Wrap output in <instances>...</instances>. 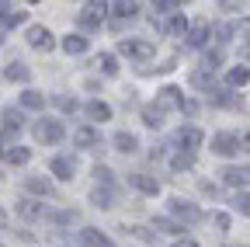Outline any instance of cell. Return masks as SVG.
<instances>
[{
	"label": "cell",
	"instance_id": "1",
	"mask_svg": "<svg viewBox=\"0 0 250 247\" xmlns=\"http://www.w3.org/2000/svg\"><path fill=\"white\" fill-rule=\"evenodd\" d=\"M31 136L39 143H45V146H56V143L66 139V126H62L59 118H52V115H42V118L31 122Z\"/></svg>",
	"mask_w": 250,
	"mask_h": 247
},
{
	"label": "cell",
	"instance_id": "8",
	"mask_svg": "<svg viewBox=\"0 0 250 247\" xmlns=\"http://www.w3.org/2000/svg\"><path fill=\"white\" fill-rule=\"evenodd\" d=\"M24 42L31 45V49H56V35L49 32L45 24H28V32H24Z\"/></svg>",
	"mask_w": 250,
	"mask_h": 247
},
{
	"label": "cell",
	"instance_id": "43",
	"mask_svg": "<svg viewBox=\"0 0 250 247\" xmlns=\"http://www.w3.org/2000/svg\"><path fill=\"white\" fill-rule=\"evenodd\" d=\"M181 115H188V118H195V115H198V105H195L191 98H184V105H181Z\"/></svg>",
	"mask_w": 250,
	"mask_h": 247
},
{
	"label": "cell",
	"instance_id": "37",
	"mask_svg": "<svg viewBox=\"0 0 250 247\" xmlns=\"http://www.w3.org/2000/svg\"><path fill=\"white\" fill-rule=\"evenodd\" d=\"M184 4V0H153L156 7V18H167V14H177V7Z\"/></svg>",
	"mask_w": 250,
	"mask_h": 247
},
{
	"label": "cell",
	"instance_id": "30",
	"mask_svg": "<svg viewBox=\"0 0 250 247\" xmlns=\"http://www.w3.org/2000/svg\"><path fill=\"white\" fill-rule=\"evenodd\" d=\"M4 160L14 164V167H24V164L31 160V150H28V146H7V150H4Z\"/></svg>",
	"mask_w": 250,
	"mask_h": 247
},
{
	"label": "cell",
	"instance_id": "33",
	"mask_svg": "<svg viewBox=\"0 0 250 247\" xmlns=\"http://www.w3.org/2000/svg\"><path fill=\"white\" fill-rule=\"evenodd\" d=\"M52 105H56L62 115H77V112H80V101H77V98H66V94H52Z\"/></svg>",
	"mask_w": 250,
	"mask_h": 247
},
{
	"label": "cell",
	"instance_id": "38",
	"mask_svg": "<svg viewBox=\"0 0 250 247\" xmlns=\"http://www.w3.org/2000/svg\"><path fill=\"white\" fill-rule=\"evenodd\" d=\"M24 18H28V11H7L4 18H0V24H4V28H18V24H24Z\"/></svg>",
	"mask_w": 250,
	"mask_h": 247
},
{
	"label": "cell",
	"instance_id": "39",
	"mask_svg": "<svg viewBox=\"0 0 250 247\" xmlns=\"http://www.w3.org/2000/svg\"><path fill=\"white\" fill-rule=\"evenodd\" d=\"M233 205H236V212H243L247 220H250V192H236L233 195Z\"/></svg>",
	"mask_w": 250,
	"mask_h": 247
},
{
	"label": "cell",
	"instance_id": "18",
	"mask_svg": "<svg viewBox=\"0 0 250 247\" xmlns=\"http://www.w3.org/2000/svg\"><path fill=\"white\" fill-rule=\"evenodd\" d=\"M73 146H80V150L101 146V133L94 129V126H80V129H73Z\"/></svg>",
	"mask_w": 250,
	"mask_h": 247
},
{
	"label": "cell",
	"instance_id": "19",
	"mask_svg": "<svg viewBox=\"0 0 250 247\" xmlns=\"http://www.w3.org/2000/svg\"><path fill=\"white\" fill-rule=\"evenodd\" d=\"M24 188L31 192V195H39V199H52V181L45 178V174H31V178H24Z\"/></svg>",
	"mask_w": 250,
	"mask_h": 247
},
{
	"label": "cell",
	"instance_id": "10",
	"mask_svg": "<svg viewBox=\"0 0 250 247\" xmlns=\"http://www.w3.org/2000/svg\"><path fill=\"white\" fill-rule=\"evenodd\" d=\"M49 171H52V178H59V181H73V174H77V157H70V153H56L52 164H49Z\"/></svg>",
	"mask_w": 250,
	"mask_h": 247
},
{
	"label": "cell",
	"instance_id": "45",
	"mask_svg": "<svg viewBox=\"0 0 250 247\" xmlns=\"http://www.w3.org/2000/svg\"><path fill=\"white\" fill-rule=\"evenodd\" d=\"M236 146H240L243 153H250V129H243V133L236 136Z\"/></svg>",
	"mask_w": 250,
	"mask_h": 247
},
{
	"label": "cell",
	"instance_id": "44",
	"mask_svg": "<svg viewBox=\"0 0 250 247\" xmlns=\"http://www.w3.org/2000/svg\"><path fill=\"white\" fill-rule=\"evenodd\" d=\"M236 35H243V39H247V45H250V18H240V24H236Z\"/></svg>",
	"mask_w": 250,
	"mask_h": 247
},
{
	"label": "cell",
	"instance_id": "49",
	"mask_svg": "<svg viewBox=\"0 0 250 247\" xmlns=\"http://www.w3.org/2000/svg\"><path fill=\"white\" fill-rule=\"evenodd\" d=\"M7 11H11V4H7V0H0V18H4Z\"/></svg>",
	"mask_w": 250,
	"mask_h": 247
},
{
	"label": "cell",
	"instance_id": "36",
	"mask_svg": "<svg viewBox=\"0 0 250 247\" xmlns=\"http://www.w3.org/2000/svg\"><path fill=\"white\" fill-rule=\"evenodd\" d=\"M153 230H160V233H174V237H184V226L181 223H174V220H153Z\"/></svg>",
	"mask_w": 250,
	"mask_h": 247
},
{
	"label": "cell",
	"instance_id": "12",
	"mask_svg": "<svg viewBox=\"0 0 250 247\" xmlns=\"http://www.w3.org/2000/svg\"><path fill=\"white\" fill-rule=\"evenodd\" d=\"M212 153H215V157H236V153H240L236 133H215L212 136Z\"/></svg>",
	"mask_w": 250,
	"mask_h": 247
},
{
	"label": "cell",
	"instance_id": "51",
	"mask_svg": "<svg viewBox=\"0 0 250 247\" xmlns=\"http://www.w3.org/2000/svg\"><path fill=\"white\" fill-rule=\"evenodd\" d=\"M0 226H7V212L4 209H0Z\"/></svg>",
	"mask_w": 250,
	"mask_h": 247
},
{
	"label": "cell",
	"instance_id": "2",
	"mask_svg": "<svg viewBox=\"0 0 250 247\" xmlns=\"http://www.w3.org/2000/svg\"><path fill=\"white\" fill-rule=\"evenodd\" d=\"M77 21H80L83 32H98V28L108 21V4L104 0H87L80 7V14H77Z\"/></svg>",
	"mask_w": 250,
	"mask_h": 247
},
{
	"label": "cell",
	"instance_id": "21",
	"mask_svg": "<svg viewBox=\"0 0 250 247\" xmlns=\"http://www.w3.org/2000/svg\"><path fill=\"white\" fill-rule=\"evenodd\" d=\"M83 112H87V118H90V122H111V105H108V101H101V98L87 101V105H83Z\"/></svg>",
	"mask_w": 250,
	"mask_h": 247
},
{
	"label": "cell",
	"instance_id": "35",
	"mask_svg": "<svg viewBox=\"0 0 250 247\" xmlns=\"http://www.w3.org/2000/svg\"><path fill=\"white\" fill-rule=\"evenodd\" d=\"M202 67L205 70H219V67H223V45H215V49H205V59H202Z\"/></svg>",
	"mask_w": 250,
	"mask_h": 247
},
{
	"label": "cell",
	"instance_id": "4",
	"mask_svg": "<svg viewBox=\"0 0 250 247\" xmlns=\"http://www.w3.org/2000/svg\"><path fill=\"white\" fill-rule=\"evenodd\" d=\"M208 39H212V24H208L205 18L188 21V32H184V45H188V49H205Z\"/></svg>",
	"mask_w": 250,
	"mask_h": 247
},
{
	"label": "cell",
	"instance_id": "31",
	"mask_svg": "<svg viewBox=\"0 0 250 247\" xmlns=\"http://www.w3.org/2000/svg\"><path fill=\"white\" fill-rule=\"evenodd\" d=\"M4 77H7V80H14V84H28V77H31V70H28L24 63H18V59H14V63H7V70H4Z\"/></svg>",
	"mask_w": 250,
	"mask_h": 247
},
{
	"label": "cell",
	"instance_id": "24",
	"mask_svg": "<svg viewBox=\"0 0 250 247\" xmlns=\"http://www.w3.org/2000/svg\"><path fill=\"white\" fill-rule=\"evenodd\" d=\"M115 150L118 153H125V157H132V153H139V139H136V133H115Z\"/></svg>",
	"mask_w": 250,
	"mask_h": 247
},
{
	"label": "cell",
	"instance_id": "16",
	"mask_svg": "<svg viewBox=\"0 0 250 247\" xmlns=\"http://www.w3.org/2000/svg\"><path fill=\"white\" fill-rule=\"evenodd\" d=\"M77 237H80V247H115V240L108 233H101L98 226H83Z\"/></svg>",
	"mask_w": 250,
	"mask_h": 247
},
{
	"label": "cell",
	"instance_id": "7",
	"mask_svg": "<svg viewBox=\"0 0 250 247\" xmlns=\"http://www.w3.org/2000/svg\"><path fill=\"white\" fill-rule=\"evenodd\" d=\"M21 129H24V112L21 108H4V112H0V136H4V139L18 136Z\"/></svg>",
	"mask_w": 250,
	"mask_h": 247
},
{
	"label": "cell",
	"instance_id": "53",
	"mask_svg": "<svg viewBox=\"0 0 250 247\" xmlns=\"http://www.w3.org/2000/svg\"><path fill=\"white\" fill-rule=\"evenodd\" d=\"M31 4H39V0H31Z\"/></svg>",
	"mask_w": 250,
	"mask_h": 247
},
{
	"label": "cell",
	"instance_id": "26",
	"mask_svg": "<svg viewBox=\"0 0 250 247\" xmlns=\"http://www.w3.org/2000/svg\"><path fill=\"white\" fill-rule=\"evenodd\" d=\"M164 118H167V112H160L156 105H143V126L146 129H164Z\"/></svg>",
	"mask_w": 250,
	"mask_h": 247
},
{
	"label": "cell",
	"instance_id": "27",
	"mask_svg": "<svg viewBox=\"0 0 250 247\" xmlns=\"http://www.w3.org/2000/svg\"><path fill=\"white\" fill-rule=\"evenodd\" d=\"M45 108V94H42V90H24V94H21V112H42Z\"/></svg>",
	"mask_w": 250,
	"mask_h": 247
},
{
	"label": "cell",
	"instance_id": "52",
	"mask_svg": "<svg viewBox=\"0 0 250 247\" xmlns=\"http://www.w3.org/2000/svg\"><path fill=\"white\" fill-rule=\"evenodd\" d=\"M0 45H4V35H0Z\"/></svg>",
	"mask_w": 250,
	"mask_h": 247
},
{
	"label": "cell",
	"instance_id": "32",
	"mask_svg": "<svg viewBox=\"0 0 250 247\" xmlns=\"http://www.w3.org/2000/svg\"><path fill=\"white\" fill-rule=\"evenodd\" d=\"M243 84H250V70H247V67H233V70L226 73V87L236 90V87H243Z\"/></svg>",
	"mask_w": 250,
	"mask_h": 247
},
{
	"label": "cell",
	"instance_id": "25",
	"mask_svg": "<svg viewBox=\"0 0 250 247\" xmlns=\"http://www.w3.org/2000/svg\"><path fill=\"white\" fill-rule=\"evenodd\" d=\"M191 87H195V90H205V94H208V90L215 87V73H212V70H205V67L191 70Z\"/></svg>",
	"mask_w": 250,
	"mask_h": 247
},
{
	"label": "cell",
	"instance_id": "55",
	"mask_svg": "<svg viewBox=\"0 0 250 247\" xmlns=\"http://www.w3.org/2000/svg\"><path fill=\"white\" fill-rule=\"evenodd\" d=\"M0 178H4V174H0Z\"/></svg>",
	"mask_w": 250,
	"mask_h": 247
},
{
	"label": "cell",
	"instance_id": "22",
	"mask_svg": "<svg viewBox=\"0 0 250 247\" xmlns=\"http://www.w3.org/2000/svg\"><path fill=\"white\" fill-rule=\"evenodd\" d=\"M45 223H52V226H73L77 223V209H45Z\"/></svg>",
	"mask_w": 250,
	"mask_h": 247
},
{
	"label": "cell",
	"instance_id": "50",
	"mask_svg": "<svg viewBox=\"0 0 250 247\" xmlns=\"http://www.w3.org/2000/svg\"><path fill=\"white\" fill-rule=\"evenodd\" d=\"M4 150H7V143H4V136H0V160H4Z\"/></svg>",
	"mask_w": 250,
	"mask_h": 247
},
{
	"label": "cell",
	"instance_id": "11",
	"mask_svg": "<svg viewBox=\"0 0 250 247\" xmlns=\"http://www.w3.org/2000/svg\"><path fill=\"white\" fill-rule=\"evenodd\" d=\"M18 216H21V220H28V223L45 220V205H42L35 195H24V199H18Z\"/></svg>",
	"mask_w": 250,
	"mask_h": 247
},
{
	"label": "cell",
	"instance_id": "46",
	"mask_svg": "<svg viewBox=\"0 0 250 247\" xmlns=\"http://www.w3.org/2000/svg\"><path fill=\"white\" fill-rule=\"evenodd\" d=\"M170 247H198V244H195V240H191V237H177V240H174V244H170Z\"/></svg>",
	"mask_w": 250,
	"mask_h": 247
},
{
	"label": "cell",
	"instance_id": "3",
	"mask_svg": "<svg viewBox=\"0 0 250 247\" xmlns=\"http://www.w3.org/2000/svg\"><path fill=\"white\" fill-rule=\"evenodd\" d=\"M167 209H170V216H174V223H188V226H195V223H202V209L191 202V199H181V195H170V202H167Z\"/></svg>",
	"mask_w": 250,
	"mask_h": 247
},
{
	"label": "cell",
	"instance_id": "54",
	"mask_svg": "<svg viewBox=\"0 0 250 247\" xmlns=\"http://www.w3.org/2000/svg\"><path fill=\"white\" fill-rule=\"evenodd\" d=\"M0 247H4V240H0Z\"/></svg>",
	"mask_w": 250,
	"mask_h": 247
},
{
	"label": "cell",
	"instance_id": "6",
	"mask_svg": "<svg viewBox=\"0 0 250 247\" xmlns=\"http://www.w3.org/2000/svg\"><path fill=\"white\" fill-rule=\"evenodd\" d=\"M118 52L122 56H129V59H149L156 52V45L149 39H122L118 42Z\"/></svg>",
	"mask_w": 250,
	"mask_h": 247
},
{
	"label": "cell",
	"instance_id": "34",
	"mask_svg": "<svg viewBox=\"0 0 250 247\" xmlns=\"http://www.w3.org/2000/svg\"><path fill=\"white\" fill-rule=\"evenodd\" d=\"M212 35H215V42H219V45H226V42H233V35H236V24H233V21L215 24V28H212Z\"/></svg>",
	"mask_w": 250,
	"mask_h": 247
},
{
	"label": "cell",
	"instance_id": "9",
	"mask_svg": "<svg viewBox=\"0 0 250 247\" xmlns=\"http://www.w3.org/2000/svg\"><path fill=\"white\" fill-rule=\"evenodd\" d=\"M205 143V133L198 129V126H181L177 133H174V146L177 150H198Z\"/></svg>",
	"mask_w": 250,
	"mask_h": 247
},
{
	"label": "cell",
	"instance_id": "28",
	"mask_svg": "<svg viewBox=\"0 0 250 247\" xmlns=\"http://www.w3.org/2000/svg\"><path fill=\"white\" fill-rule=\"evenodd\" d=\"M195 167V150H177L174 157H170V171H191Z\"/></svg>",
	"mask_w": 250,
	"mask_h": 247
},
{
	"label": "cell",
	"instance_id": "13",
	"mask_svg": "<svg viewBox=\"0 0 250 247\" xmlns=\"http://www.w3.org/2000/svg\"><path fill=\"white\" fill-rule=\"evenodd\" d=\"M59 49L66 52V56H83V52L90 49V39H87L83 32H70V35L59 39Z\"/></svg>",
	"mask_w": 250,
	"mask_h": 247
},
{
	"label": "cell",
	"instance_id": "5",
	"mask_svg": "<svg viewBox=\"0 0 250 247\" xmlns=\"http://www.w3.org/2000/svg\"><path fill=\"white\" fill-rule=\"evenodd\" d=\"M160 112H181V105H184V90L181 87H174V84H167V87H160L156 90V101H153Z\"/></svg>",
	"mask_w": 250,
	"mask_h": 247
},
{
	"label": "cell",
	"instance_id": "14",
	"mask_svg": "<svg viewBox=\"0 0 250 247\" xmlns=\"http://www.w3.org/2000/svg\"><path fill=\"white\" fill-rule=\"evenodd\" d=\"M223 184H229V188H236V192H243V188H250V167H223Z\"/></svg>",
	"mask_w": 250,
	"mask_h": 247
},
{
	"label": "cell",
	"instance_id": "15",
	"mask_svg": "<svg viewBox=\"0 0 250 247\" xmlns=\"http://www.w3.org/2000/svg\"><path fill=\"white\" fill-rule=\"evenodd\" d=\"M111 21H118V24H125V21H132L136 14H139V4L136 0H111Z\"/></svg>",
	"mask_w": 250,
	"mask_h": 247
},
{
	"label": "cell",
	"instance_id": "17",
	"mask_svg": "<svg viewBox=\"0 0 250 247\" xmlns=\"http://www.w3.org/2000/svg\"><path fill=\"white\" fill-rule=\"evenodd\" d=\"M90 205L94 209H115V188L111 184H94L90 188Z\"/></svg>",
	"mask_w": 250,
	"mask_h": 247
},
{
	"label": "cell",
	"instance_id": "47",
	"mask_svg": "<svg viewBox=\"0 0 250 247\" xmlns=\"http://www.w3.org/2000/svg\"><path fill=\"white\" fill-rule=\"evenodd\" d=\"M236 4H240V0H223V4H219V7H223V11H233Z\"/></svg>",
	"mask_w": 250,
	"mask_h": 247
},
{
	"label": "cell",
	"instance_id": "41",
	"mask_svg": "<svg viewBox=\"0 0 250 247\" xmlns=\"http://www.w3.org/2000/svg\"><path fill=\"white\" fill-rule=\"evenodd\" d=\"M129 233H132V237H139L143 244H153V240H156V230H153V226H132Z\"/></svg>",
	"mask_w": 250,
	"mask_h": 247
},
{
	"label": "cell",
	"instance_id": "29",
	"mask_svg": "<svg viewBox=\"0 0 250 247\" xmlns=\"http://www.w3.org/2000/svg\"><path fill=\"white\" fill-rule=\"evenodd\" d=\"M94 67H98L104 77H118V56L115 52H101L98 59H94Z\"/></svg>",
	"mask_w": 250,
	"mask_h": 247
},
{
	"label": "cell",
	"instance_id": "48",
	"mask_svg": "<svg viewBox=\"0 0 250 247\" xmlns=\"http://www.w3.org/2000/svg\"><path fill=\"white\" fill-rule=\"evenodd\" d=\"M240 59H243V63H250V45H243V49H240Z\"/></svg>",
	"mask_w": 250,
	"mask_h": 247
},
{
	"label": "cell",
	"instance_id": "20",
	"mask_svg": "<svg viewBox=\"0 0 250 247\" xmlns=\"http://www.w3.org/2000/svg\"><path fill=\"white\" fill-rule=\"evenodd\" d=\"M129 184L139 195H160V181L149 178V174H129Z\"/></svg>",
	"mask_w": 250,
	"mask_h": 247
},
{
	"label": "cell",
	"instance_id": "40",
	"mask_svg": "<svg viewBox=\"0 0 250 247\" xmlns=\"http://www.w3.org/2000/svg\"><path fill=\"white\" fill-rule=\"evenodd\" d=\"M94 181H98V184H115V174H111V167L98 164V167H94Z\"/></svg>",
	"mask_w": 250,
	"mask_h": 247
},
{
	"label": "cell",
	"instance_id": "42",
	"mask_svg": "<svg viewBox=\"0 0 250 247\" xmlns=\"http://www.w3.org/2000/svg\"><path fill=\"white\" fill-rule=\"evenodd\" d=\"M212 223L219 233H229V212H212Z\"/></svg>",
	"mask_w": 250,
	"mask_h": 247
},
{
	"label": "cell",
	"instance_id": "23",
	"mask_svg": "<svg viewBox=\"0 0 250 247\" xmlns=\"http://www.w3.org/2000/svg\"><path fill=\"white\" fill-rule=\"evenodd\" d=\"M208 101H212L215 108H236V105H240L229 87H212V90H208Z\"/></svg>",
	"mask_w": 250,
	"mask_h": 247
}]
</instances>
